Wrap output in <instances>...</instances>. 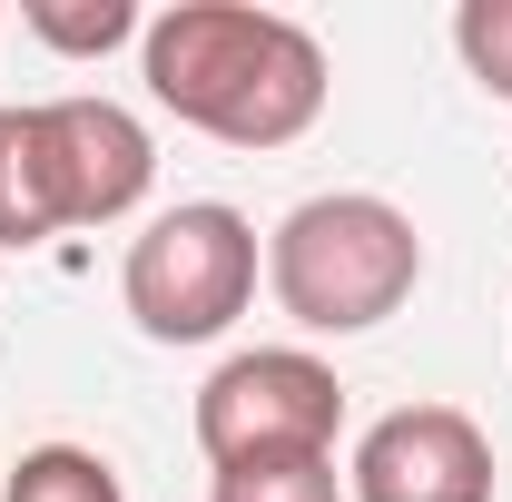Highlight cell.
<instances>
[{
    "instance_id": "obj_5",
    "label": "cell",
    "mask_w": 512,
    "mask_h": 502,
    "mask_svg": "<svg viewBox=\"0 0 512 502\" xmlns=\"http://www.w3.org/2000/svg\"><path fill=\"white\" fill-rule=\"evenodd\" d=\"M355 502H493V443L453 404H404L355 443Z\"/></svg>"
},
{
    "instance_id": "obj_4",
    "label": "cell",
    "mask_w": 512,
    "mask_h": 502,
    "mask_svg": "<svg viewBox=\"0 0 512 502\" xmlns=\"http://www.w3.org/2000/svg\"><path fill=\"white\" fill-rule=\"evenodd\" d=\"M335 424H345V384L296 345L227 355L197 384V443H207L217 473L227 463H276V453H335Z\"/></svg>"
},
{
    "instance_id": "obj_3",
    "label": "cell",
    "mask_w": 512,
    "mask_h": 502,
    "mask_svg": "<svg viewBox=\"0 0 512 502\" xmlns=\"http://www.w3.org/2000/svg\"><path fill=\"white\" fill-rule=\"evenodd\" d=\"M128 315H138V335H158V345H207V335H227L256 296V227L237 207H217V197H197V207H168L138 247H128V276H119Z\"/></svg>"
},
{
    "instance_id": "obj_6",
    "label": "cell",
    "mask_w": 512,
    "mask_h": 502,
    "mask_svg": "<svg viewBox=\"0 0 512 502\" xmlns=\"http://www.w3.org/2000/svg\"><path fill=\"white\" fill-rule=\"evenodd\" d=\"M40 148H50L60 227H109L158 178V148H148V128L128 119L119 99H50L40 109Z\"/></svg>"
},
{
    "instance_id": "obj_11",
    "label": "cell",
    "mask_w": 512,
    "mask_h": 502,
    "mask_svg": "<svg viewBox=\"0 0 512 502\" xmlns=\"http://www.w3.org/2000/svg\"><path fill=\"white\" fill-rule=\"evenodd\" d=\"M453 50L493 99H512V0H463L453 10Z\"/></svg>"
},
{
    "instance_id": "obj_7",
    "label": "cell",
    "mask_w": 512,
    "mask_h": 502,
    "mask_svg": "<svg viewBox=\"0 0 512 502\" xmlns=\"http://www.w3.org/2000/svg\"><path fill=\"white\" fill-rule=\"evenodd\" d=\"M40 237H60L40 109H0V247H40Z\"/></svg>"
},
{
    "instance_id": "obj_2",
    "label": "cell",
    "mask_w": 512,
    "mask_h": 502,
    "mask_svg": "<svg viewBox=\"0 0 512 502\" xmlns=\"http://www.w3.org/2000/svg\"><path fill=\"white\" fill-rule=\"evenodd\" d=\"M414 276H424L414 217L384 207V197H355V188L306 197L276 227V247H266V286H276V306L306 335H365V325H384L414 296Z\"/></svg>"
},
{
    "instance_id": "obj_9",
    "label": "cell",
    "mask_w": 512,
    "mask_h": 502,
    "mask_svg": "<svg viewBox=\"0 0 512 502\" xmlns=\"http://www.w3.org/2000/svg\"><path fill=\"white\" fill-rule=\"evenodd\" d=\"M207 502H335V453H276V463H227Z\"/></svg>"
},
{
    "instance_id": "obj_8",
    "label": "cell",
    "mask_w": 512,
    "mask_h": 502,
    "mask_svg": "<svg viewBox=\"0 0 512 502\" xmlns=\"http://www.w3.org/2000/svg\"><path fill=\"white\" fill-rule=\"evenodd\" d=\"M0 502H128L119 473L99 463V453H79V443H40V453H20V473H10V493Z\"/></svg>"
},
{
    "instance_id": "obj_1",
    "label": "cell",
    "mask_w": 512,
    "mask_h": 502,
    "mask_svg": "<svg viewBox=\"0 0 512 502\" xmlns=\"http://www.w3.org/2000/svg\"><path fill=\"white\" fill-rule=\"evenodd\" d=\"M148 99L227 148H286L325 109V50L247 0H178L148 30Z\"/></svg>"
},
{
    "instance_id": "obj_10",
    "label": "cell",
    "mask_w": 512,
    "mask_h": 502,
    "mask_svg": "<svg viewBox=\"0 0 512 502\" xmlns=\"http://www.w3.org/2000/svg\"><path fill=\"white\" fill-rule=\"evenodd\" d=\"M50 50H69V60H99V50H119L128 30H138V10L128 0H30L20 10Z\"/></svg>"
}]
</instances>
